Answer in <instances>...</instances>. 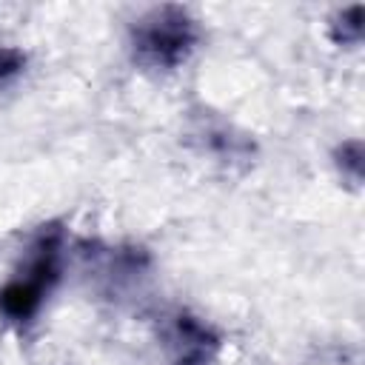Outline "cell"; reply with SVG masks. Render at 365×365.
Instances as JSON below:
<instances>
[{
    "mask_svg": "<svg viewBox=\"0 0 365 365\" xmlns=\"http://www.w3.org/2000/svg\"><path fill=\"white\" fill-rule=\"evenodd\" d=\"M200 23L182 6H154L128 29L131 60L148 71H174L188 63L200 46Z\"/></svg>",
    "mask_w": 365,
    "mask_h": 365,
    "instance_id": "1",
    "label": "cell"
},
{
    "mask_svg": "<svg viewBox=\"0 0 365 365\" xmlns=\"http://www.w3.org/2000/svg\"><path fill=\"white\" fill-rule=\"evenodd\" d=\"M60 277V234L43 231L29 248L26 265L0 288V314L9 322H31Z\"/></svg>",
    "mask_w": 365,
    "mask_h": 365,
    "instance_id": "2",
    "label": "cell"
},
{
    "mask_svg": "<svg viewBox=\"0 0 365 365\" xmlns=\"http://www.w3.org/2000/svg\"><path fill=\"white\" fill-rule=\"evenodd\" d=\"M168 342L177 348V354L191 365L197 359H205L208 354H214L220 348V336L217 331L200 319V317H191V314H174L171 317V325H168Z\"/></svg>",
    "mask_w": 365,
    "mask_h": 365,
    "instance_id": "3",
    "label": "cell"
},
{
    "mask_svg": "<svg viewBox=\"0 0 365 365\" xmlns=\"http://www.w3.org/2000/svg\"><path fill=\"white\" fill-rule=\"evenodd\" d=\"M328 37L342 48L359 46V40H362V6L339 9L328 23Z\"/></svg>",
    "mask_w": 365,
    "mask_h": 365,
    "instance_id": "4",
    "label": "cell"
},
{
    "mask_svg": "<svg viewBox=\"0 0 365 365\" xmlns=\"http://www.w3.org/2000/svg\"><path fill=\"white\" fill-rule=\"evenodd\" d=\"M334 165H336V171H339V177L345 182L359 188V182H362V143L356 137L354 140H342L334 148Z\"/></svg>",
    "mask_w": 365,
    "mask_h": 365,
    "instance_id": "5",
    "label": "cell"
},
{
    "mask_svg": "<svg viewBox=\"0 0 365 365\" xmlns=\"http://www.w3.org/2000/svg\"><path fill=\"white\" fill-rule=\"evenodd\" d=\"M29 68V54L20 46L0 43V91L11 88Z\"/></svg>",
    "mask_w": 365,
    "mask_h": 365,
    "instance_id": "6",
    "label": "cell"
}]
</instances>
